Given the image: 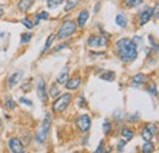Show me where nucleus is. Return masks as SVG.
Returning a JSON list of instances; mask_svg holds the SVG:
<instances>
[{"label":"nucleus","instance_id":"25","mask_svg":"<svg viewBox=\"0 0 159 153\" xmlns=\"http://www.w3.org/2000/svg\"><path fill=\"white\" fill-rule=\"evenodd\" d=\"M122 2L126 5V7H136L143 2V0H122Z\"/></svg>","mask_w":159,"mask_h":153},{"label":"nucleus","instance_id":"37","mask_svg":"<svg viewBox=\"0 0 159 153\" xmlns=\"http://www.w3.org/2000/svg\"><path fill=\"white\" fill-rule=\"evenodd\" d=\"M99 7H100V2H97V4H96V9H93V11H94V12H98Z\"/></svg>","mask_w":159,"mask_h":153},{"label":"nucleus","instance_id":"2","mask_svg":"<svg viewBox=\"0 0 159 153\" xmlns=\"http://www.w3.org/2000/svg\"><path fill=\"white\" fill-rule=\"evenodd\" d=\"M76 30H77L76 22L74 20H66V21H64L61 23L59 31H58V33L55 36L58 37V39H61V40L62 39H67L76 32Z\"/></svg>","mask_w":159,"mask_h":153},{"label":"nucleus","instance_id":"20","mask_svg":"<svg viewBox=\"0 0 159 153\" xmlns=\"http://www.w3.org/2000/svg\"><path fill=\"white\" fill-rule=\"evenodd\" d=\"M81 2V0H66V4L64 6V11H71L72 9H75L77 5Z\"/></svg>","mask_w":159,"mask_h":153},{"label":"nucleus","instance_id":"30","mask_svg":"<svg viewBox=\"0 0 159 153\" xmlns=\"http://www.w3.org/2000/svg\"><path fill=\"white\" fill-rule=\"evenodd\" d=\"M48 17H49V14H48L47 11H42L39 14H37V15H36V22H34V25L37 26V25L39 23L40 20H47Z\"/></svg>","mask_w":159,"mask_h":153},{"label":"nucleus","instance_id":"6","mask_svg":"<svg viewBox=\"0 0 159 153\" xmlns=\"http://www.w3.org/2000/svg\"><path fill=\"white\" fill-rule=\"evenodd\" d=\"M37 93H38V98L40 99L42 103L47 104L48 103V91H47V85H45V81L38 77L37 78Z\"/></svg>","mask_w":159,"mask_h":153},{"label":"nucleus","instance_id":"34","mask_svg":"<svg viewBox=\"0 0 159 153\" xmlns=\"http://www.w3.org/2000/svg\"><path fill=\"white\" fill-rule=\"evenodd\" d=\"M125 146H126V141H120L119 145H118V151L122 152V150L125 148Z\"/></svg>","mask_w":159,"mask_h":153},{"label":"nucleus","instance_id":"31","mask_svg":"<svg viewBox=\"0 0 159 153\" xmlns=\"http://www.w3.org/2000/svg\"><path fill=\"white\" fill-rule=\"evenodd\" d=\"M111 123L108 120V119H105L104 120V123H103V130H104V134L109 135L110 134V130H111Z\"/></svg>","mask_w":159,"mask_h":153},{"label":"nucleus","instance_id":"1","mask_svg":"<svg viewBox=\"0 0 159 153\" xmlns=\"http://www.w3.org/2000/svg\"><path fill=\"white\" fill-rule=\"evenodd\" d=\"M115 48L119 54V58L124 63H132L137 59L139 48L134 39L120 38L115 43Z\"/></svg>","mask_w":159,"mask_h":153},{"label":"nucleus","instance_id":"14","mask_svg":"<svg viewBox=\"0 0 159 153\" xmlns=\"http://www.w3.org/2000/svg\"><path fill=\"white\" fill-rule=\"evenodd\" d=\"M67 80H69V66L65 65V66L61 69V71L59 72L58 77H57V83L65 86V83L67 82Z\"/></svg>","mask_w":159,"mask_h":153},{"label":"nucleus","instance_id":"17","mask_svg":"<svg viewBox=\"0 0 159 153\" xmlns=\"http://www.w3.org/2000/svg\"><path fill=\"white\" fill-rule=\"evenodd\" d=\"M60 95H61V91H60V88L58 87V85H57L55 82L52 83L50 87H49V91H48V96L55 99V98H58Z\"/></svg>","mask_w":159,"mask_h":153},{"label":"nucleus","instance_id":"36","mask_svg":"<svg viewBox=\"0 0 159 153\" xmlns=\"http://www.w3.org/2000/svg\"><path fill=\"white\" fill-rule=\"evenodd\" d=\"M79 104H80V107L81 108H83V107H86V100H84V98L81 96L80 97V102H79Z\"/></svg>","mask_w":159,"mask_h":153},{"label":"nucleus","instance_id":"32","mask_svg":"<svg viewBox=\"0 0 159 153\" xmlns=\"http://www.w3.org/2000/svg\"><path fill=\"white\" fill-rule=\"evenodd\" d=\"M93 153H107L105 152V143H104V141H103V140L99 142V145H98L97 150H96Z\"/></svg>","mask_w":159,"mask_h":153},{"label":"nucleus","instance_id":"27","mask_svg":"<svg viewBox=\"0 0 159 153\" xmlns=\"http://www.w3.org/2000/svg\"><path fill=\"white\" fill-rule=\"evenodd\" d=\"M64 1H65V0H47V6H48L49 9H55V7H58L59 5H61Z\"/></svg>","mask_w":159,"mask_h":153},{"label":"nucleus","instance_id":"10","mask_svg":"<svg viewBox=\"0 0 159 153\" xmlns=\"http://www.w3.org/2000/svg\"><path fill=\"white\" fill-rule=\"evenodd\" d=\"M9 148L12 153H21L22 151H25V146H23V142L21 141L19 137L14 136V137H10L9 141Z\"/></svg>","mask_w":159,"mask_h":153},{"label":"nucleus","instance_id":"18","mask_svg":"<svg viewBox=\"0 0 159 153\" xmlns=\"http://www.w3.org/2000/svg\"><path fill=\"white\" fill-rule=\"evenodd\" d=\"M147 81H148V77L146 76L144 74H142V72H139V74L134 75V77H132V83H135V85H143Z\"/></svg>","mask_w":159,"mask_h":153},{"label":"nucleus","instance_id":"21","mask_svg":"<svg viewBox=\"0 0 159 153\" xmlns=\"http://www.w3.org/2000/svg\"><path fill=\"white\" fill-rule=\"evenodd\" d=\"M141 150H142V153H153L154 150H156V146H154V143L152 141H148V142L143 143Z\"/></svg>","mask_w":159,"mask_h":153},{"label":"nucleus","instance_id":"41","mask_svg":"<svg viewBox=\"0 0 159 153\" xmlns=\"http://www.w3.org/2000/svg\"><path fill=\"white\" fill-rule=\"evenodd\" d=\"M0 126H1V120H0Z\"/></svg>","mask_w":159,"mask_h":153},{"label":"nucleus","instance_id":"39","mask_svg":"<svg viewBox=\"0 0 159 153\" xmlns=\"http://www.w3.org/2000/svg\"><path fill=\"white\" fill-rule=\"evenodd\" d=\"M2 15H4V10H2V9H0V17H1Z\"/></svg>","mask_w":159,"mask_h":153},{"label":"nucleus","instance_id":"19","mask_svg":"<svg viewBox=\"0 0 159 153\" xmlns=\"http://www.w3.org/2000/svg\"><path fill=\"white\" fill-rule=\"evenodd\" d=\"M127 17L124 15V14H118L116 16H115V23L121 27V28H125L126 26H127Z\"/></svg>","mask_w":159,"mask_h":153},{"label":"nucleus","instance_id":"33","mask_svg":"<svg viewBox=\"0 0 159 153\" xmlns=\"http://www.w3.org/2000/svg\"><path fill=\"white\" fill-rule=\"evenodd\" d=\"M20 103L25 104V105H27V107H32V104H33V102H32L31 99L26 98V97H21V98H20Z\"/></svg>","mask_w":159,"mask_h":153},{"label":"nucleus","instance_id":"35","mask_svg":"<svg viewBox=\"0 0 159 153\" xmlns=\"http://www.w3.org/2000/svg\"><path fill=\"white\" fill-rule=\"evenodd\" d=\"M69 45V43L67 42H65V43H61L59 47H57V48H54V52H59L60 49H62V48H66Z\"/></svg>","mask_w":159,"mask_h":153},{"label":"nucleus","instance_id":"7","mask_svg":"<svg viewBox=\"0 0 159 153\" xmlns=\"http://www.w3.org/2000/svg\"><path fill=\"white\" fill-rule=\"evenodd\" d=\"M156 132H157V124H156V123H151V124H147V125L142 129V131H141V137H142L146 142H148V141H151V140L154 137Z\"/></svg>","mask_w":159,"mask_h":153},{"label":"nucleus","instance_id":"11","mask_svg":"<svg viewBox=\"0 0 159 153\" xmlns=\"http://www.w3.org/2000/svg\"><path fill=\"white\" fill-rule=\"evenodd\" d=\"M81 83H82L81 77L75 76V77H72V78H69V80H67V82L65 83V87H66L69 91H75V90H77L80 86H81Z\"/></svg>","mask_w":159,"mask_h":153},{"label":"nucleus","instance_id":"15","mask_svg":"<svg viewBox=\"0 0 159 153\" xmlns=\"http://www.w3.org/2000/svg\"><path fill=\"white\" fill-rule=\"evenodd\" d=\"M33 4H34V0H20L17 2V9L21 12H27L33 6Z\"/></svg>","mask_w":159,"mask_h":153},{"label":"nucleus","instance_id":"29","mask_svg":"<svg viewBox=\"0 0 159 153\" xmlns=\"http://www.w3.org/2000/svg\"><path fill=\"white\" fill-rule=\"evenodd\" d=\"M21 23L26 27V28H28V30H32L33 27H34V23H33V21L31 19H28V17H25V19L21 20Z\"/></svg>","mask_w":159,"mask_h":153},{"label":"nucleus","instance_id":"38","mask_svg":"<svg viewBox=\"0 0 159 153\" xmlns=\"http://www.w3.org/2000/svg\"><path fill=\"white\" fill-rule=\"evenodd\" d=\"M92 55H104V53H91Z\"/></svg>","mask_w":159,"mask_h":153},{"label":"nucleus","instance_id":"16","mask_svg":"<svg viewBox=\"0 0 159 153\" xmlns=\"http://www.w3.org/2000/svg\"><path fill=\"white\" fill-rule=\"evenodd\" d=\"M121 136L124 137V141H130L134 138L135 136V131L132 129H130L129 126H124L121 129Z\"/></svg>","mask_w":159,"mask_h":153},{"label":"nucleus","instance_id":"9","mask_svg":"<svg viewBox=\"0 0 159 153\" xmlns=\"http://www.w3.org/2000/svg\"><path fill=\"white\" fill-rule=\"evenodd\" d=\"M153 16H154V7H152V6L144 7L143 11H141V14H139V27L144 26L148 21H151V19Z\"/></svg>","mask_w":159,"mask_h":153},{"label":"nucleus","instance_id":"22","mask_svg":"<svg viewBox=\"0 0 159 153\" xmlns=\"http://www.w3.org/2000/svg\"><path fill=\"white\" fill-rule=\"evenodd\" d=\"M4 103H5V107H6L7 109H10V110H12V109H15V108H16V102L14 100V98H12L11 96L5 97Z\"/></svg>","mask_w":159,"mask_h":153},{"label":"nucleus","instance_id":"23","mask_svg":"<svg viewBox=\"0 0 159 153\" xmlns=\"http://www.w3.org/2000/svg\"><path fill=\"white\" fill-rule=\"evenodd\" d=\"M55 40V33H50L49 36H48V38L45 40V44H44V47H43V49H42V52L44 53V52H47L50 47H52V44H53V42Z\"/></svg>","mask_w":159,"mask_h":153},{"label":"nucleus","instance_id":"13","mask_svg":"<svg viewBox=\"0 0 159 153\" xmlns=\"http://www.w3.org/2000/svg\"><path fill=\"white\" fill-rule=\"evenodd\" d=\"M88 17H89V11L87 10V9H83V10H81L79 14V17H77V27L80 28H83L84 27V25L87 23V21H88Z\"/></svg>","mask_w":159,"mask_h":153},{"label":"nucleus","instance_id":"12","mask_svg":"<svg viewBox=\"0 0 159 153\" xmlns=\"http://www.w3.org/2000/svg\"><path fill=\"white\" fill-rule=\"evenodd\" d=\"M22 77H23V71L22 70H17V71L12 72L9 77V87L12 88L15 85H17L22 80Z\"/></svg>","mask_w":159,"mask_h":153},{"label":"nucleus","instance_id":"40","mask_svg":"<svg viewBox=\"0 0 159 153\" xmlns=\"http://www.w3.org/2000/svg\"><path fill=\"white\" fill-rule=\"evenodd\" d=\"M21 153H27V152H26V151H22V152H21Z\"/></svg>","mask_w":159,"mask_h":153},{"label":"nucleus","instance_id":"42","mask_svg":"<svg viewBox=\"0 0 159 153\" xmlns=\"http://www.w3.org/2000/svg\"><path fill=\"white\" fill-rule=\"evenodd\" d=\"M0 6H1V5H0Z\"/></svg>","mask_w":159,"mask_h":153},{"label":"nucleus","instance_id":"4","mask_svg":"<svg viewBox=\"0 0 159 153\" xmlns=\"http://www.w3.org/2000/svg\"><path fill=\"white\" fill-rule=\"evenodd\" d=\"M71 99H72V95L69 93V92H66L64 95H60L53 102V112L55 114H61L62 112H65V109L70 105Z\"/></svg>","mask_w":159,"mask_h":153},{"label":"nucleus","instance_id":"28","mask_svg":"<svg viewBox=\"0 0 159 153\" xmlns=\"http://www.w3.org/2000/svg\"><path fill=\"white\" fill-rule=\"evenodd\" d=\"M147 92H148L151 96H157V95H158V87H157V83H151V85H148V87H147Z\"/></svg>","mask_w":159,"mask_h":153},{"label":"nucleus","instance_id":"24","mask_svg":"<svg viewBox=\"0 0 159 153\" xmlns=\"http://www.w3.org/2000/svg\"><path fill=\"white\" fill-rule=\"evenodd\" d=\"M99 77L102 78V80H104V81H109V82H111V81L115 80V72H114V71H104Z\"/></svg>","mask_w":159,"mask_h":153},{"label":"nucleus","instance_id":"8","mask_svg":"<svg viewBox=\"0 0 159 153\" xmlns=\"http://www.w3.org/2000/svg\"><path fill=\"white\" fill-rule=\"evenodd\" d=\"M91 124H92V121H91V118L88 114L80 115L77 120H76V126L79 128L81 132H87L91 128Z\"/></svg>","mask_w":159,"mask_h":153},{"label":"nucleus","instance_id":"26","mask_svg":"<svg viewBox=\"0 0 159 153\" xmlns=\"http://www.w3.org/2000/svg\"><path fill=\"white\" fill-rule=\"evenodd\" d=\"M32 37H33V35H32L31 32H25V33H22V35H21L20 43L21 44H27V43H30V42H31Z\"/></svg>","mask_w":159,"mask_h":153},{"label":"nucleus","instance_id":"5","mask_svg":"<svg viewBox=\"0 0 159 153\" xmlns=\"http://www.w3.org/2000/svg\"><path fill=\"white\" fill-rule=\"evenodd\" d=\"M87 44L91 48H104L109 45V37L105 35H92L87 39Z\"/></svg>","mask_w":159,"mask_h":153},{"label":"nucleus","instance_id":"3","mask_svg":"<svg viewBox=\"0 0 159 153\" xmlns=\"http://www.w3.org/2000/svg\"><path fill=\"white\" fill-rule=\"evenodd\" d=\"M50 123H52V118H50V114H47L40 128L37 130V132L34 135V140L37 143H44L48 138V135H49V130H50Z\"/></svg>","mask_w":159,"mask_h":153}]
</instances>
